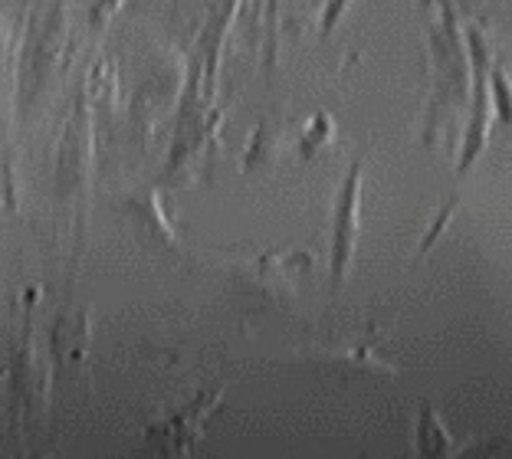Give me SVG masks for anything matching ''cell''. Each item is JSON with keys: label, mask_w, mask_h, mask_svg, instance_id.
I'll list each match as a JSON object with an SVG mask.
<instances>
[{"label": "cell", "mask_w": 512, "mask_h": 459, "mask_svg": "<svg viewBox=\"0 0 512 459\" xmlns=\"http://www.w3.org/2000/svg\"><path fill=\"white\" fill-rule=\"evenodd\" d=\"M128 214L135 217L138 227H145L151 237L165 246H174L178 243V233H174L171 220L165 217V210H161V200H158V191H142V194H132L128 197Z\"/></svg>", "instance_id": "4fadbf2b"}, {"label": "cell", "mask_w": 512, "mask_h": 459, "mask_svg": "<svg viewBox=\"0 0 512 459\" xmlns=\"http://www.w3.org/2000/svg\"><path fill=\"white\" fill-rule=\"evenodd\" d=\"M312 269V260L306 253L293 256H256V260H234L224 263V273L237 296L253 302V309L270 312H299V279Z\"/></svg>", "instance_id": "7a4b0ae2"}, {"label": "cell", "mask_w": 512, "mask_h": 459, "mask_svg": "<svg viewBox=\"0 0 512 459\" xmlns=\"http://www.w3.org/2000/svg\"><path fill=\"white\" fill-rule=\"evenodd\" d=\"M299 355L339 374H401L398 364L378 355L371 345H312Z\"/></svg>", "instance_id": "52a82bcc"}, {"label": "cell", "mask_w": 512, "mask_h": 459, "mask_svg": "<svg viewBox=\"0 0 512 459\" xmlns=\"http://www.w3.org/2000/svg\"><path fill=\"white\" fill-rule=\"evenodd\" d=\"M119 4L122 0H96V4H92V27H102L112 10H119Z\"/></svg>", "instance_id": "e0dca14e"}, {"label": "cell", "mask_w": 512, "mask_h": 459, "mask_svg": "<svg viewBox=\"0 0 512 459\" xmlns=\"http://www.w3.org/2000/svg\"><path fill=\"white\" fill-rule=\"evenodd\" d=\"M89 171H92V115L86 99H79L66 122L60 158H56V191H60V197L83 194Z\"/></svg>", "instance_id": "8992f818"}, {"label": "cell", "mask_w": 512, "mask_h": 459, "mask_svg": "<svg viewBox=\"0 0 512 459\" xmlns=\"http://www.w3.org/2000/svg\"><path fill=\"white\" fill-rule=\"evenodd\" d=\"M362 178L365 161L355 158L348 168L342 187L335 191L332 207V246H329V289L332 296L345 286L348 273L355 266L358 240H362Z\"/></svg>", "instance_id": "3957f363"}, {"label": "cell", "mask_w": 512, "mask_h": 459, "mask_svg": "<svg viewBox=\"0 0 512 459\" xmlns=\"http://www.w3.org/2000/svg\"><path fill=\"white\" fill-rule=\"evenodd\" d=\"M473 89V50L470 33L453 10L450 0H437V14L430 20V102L424 115V138L434 145L447 125L467 109Z\"/></svg>", "instance_id": "6da1fadb"}, {"label": "cell", "mask_w": 512, "mask_h": 459, "mask_svg": "<svg viewBox=\"0 0 512 459\" xmlns=\"http://www.w3.org/2000/svg\"><path fill=\"white\" fill-rule=\"evenodd\" d=\"M473 450L470 440H457L447 430V423L437 417V410L430 404H421L414 420V453L424 459H450Z\"/></svg>", "instance_id": "30bf717a"}, {"label": "cell", "mask_w": 512, "mask_h": 459, "mask_svg": "<svg viewBox=\"0 0 512 459\" xmlns=\"http://www.w3.org/2000/svg\"><path fill=\"white\" fill-rule=\"evenodd\" d=\"M66 43V10L56 7L50 17L43 20V27L33 40V56H30V69H33V92L43 96L53 86V76L60 69V50Z\"/></svg>", "instance_id": "9c48e42d"}, {"label": "cell", "mask_w": 512, "mask_h": 459, "mask_svg": "<svg viewBox=\"0 0 512 459\" xmlns=\"http://www.w3.org/2000/svg\"><path fill=\"white\" fill-rule=\"evenodd\" d=\"M224 400V384L211 387V391H201L194 400H188L181 410L161 417L145 427V443L155 450L158 456H191L197 450V443L204 440V427L211 414Z\"/></svg>", "instance_id": "277c9868"}, {"label": "cell", "mask_w": 512, "mask_h": 459, "mask_svg": "<svg viewBox=\"0 0 512 459\" xmlns=\"http://www.w3.org/2000/svg\"><path fill=\"white\" fill-rule=\"evenodd\" d=\"M453 214H457V204H450V207H447V214H440L434 223H430V233H427L424 243H421V253H427L430 246H434V240L440 237V230H447V223L453 220Z\"/></svg>", "instance_id": "2e32d148"}, {"label": "cell", "mask_w": 512, "mask_h": 459, "mask_svg": "<svg viewBox=\"0 0 512 459\" xmlns=\"http://www.w3.org/2000/svg\"><path fill=\"white\" fill-rule=\"evenodd\" d=\"M89 351V315L83 309L66 312L53 325V358L63 364L83 361Z\"/></svg>", "instance_id": "7c38bea8"}, {"label": "cell", "mask_w": 512, "mask_h": 459, "mask_svg": "<svg viewBox=\"0 0 512 459\" xmlns=\"http://www.w3.org/2000/svg\"><path fill=\"white\" fill-rule=\"evenodd\" d=\"M14 391L23 400V414H33V410L46 407V394H50V371L37 355V345L30 338V325L23 328V338L17 345L14 355Z\"/></svg>", "instance_id": "ba28073f"}, {"label": "cell", "mask_w": 512, "mask_h": 459, "mask_svg": "<svg viewBox=\"0 0 512 459\" xmlns=\"http://www.w3.org/2000/svg\"><path fill=\"white\" fill-rule=\"evenodd\" d=\"M329 138H332V122H329V115H319V119L306 128V135L299 138L302 155H309V151H316V148L322 145V141H329Z\"/></svg>", "instance_id": "9a60e30c"}, {"label": "cell", "mask_w": 512, "mask_h": 459, "mask_svg": "<svg viewBox=\"0 0 512 459\" xmlns=\"http://www.w3.org/2000/svg\"><path fill=\"white\" fill-rule=\"evenodd\" d=\"M490 86H493V102H496L499 122L512 125V76L493 60H490Z\"/></svg>", "instance_id": "5bb4252c"}, {"label": "cell", "mask_w": 512, "mask_h": 459, "mask_svg": "<svg viewBox=\"0 0 512 459\" xmlns=\"http://www.w3.org/2000/svg\"><path fill=\"white\" fill-rule=\"evenodd\" d=\"M17 53H20V27L0 10V128H10L17 99Z\"/></svg>", "instance_id": "8fae6325"}, {"label": "cell", "mask_w": 512, "mask_h": 459, "mask_svg": "<svg viewBox=\"0 0 512 459\" xmlns=\"http://www.w3.org/2000/svg\"><path fill=\"white\" fill-rule=\"evenodd\" d=\"M470 50H473V105L467 119V135H463L460 158H457V174L473 171V164L480 161L490 141V128L496 122V102H493V86H490V50H486L483 37L470 30Z\"/></svg>", "instance_id": "5b68a950"}]
</instances>
